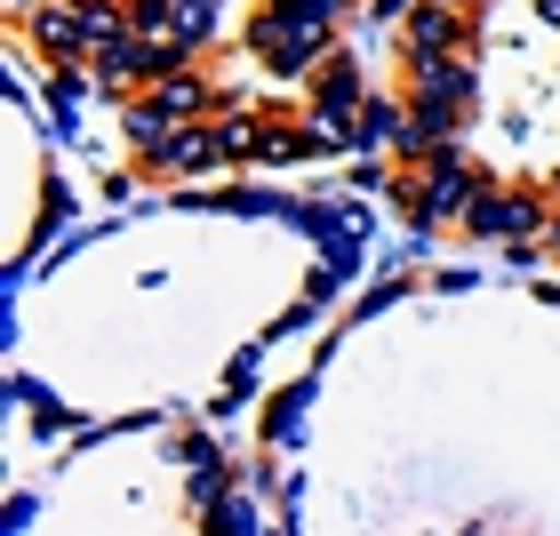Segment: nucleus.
<instances>
[{"instance_id": "f257e3e1", "label": "nucleus", "mask_w": 560, "mask_h": 536, "mask_svg": "<svg viewBox=\"0 0 560 536\" xmlns=\"http://www.w3.org/2000/svg\"><path fill=\"white\" fill-rule=\"evenodd\" d=\"M16 33L48 65H89L113 33H129V0H40L33 16H16Z\"/></svg>"}, {"instance_id": "423d86ee", "label": "nucleus", "mask_w": 560, "mask_h": 536, "mask_svg": "<svg viewBox=\"0 0 560 536\" xmlns=\"http://www.w3.org/2000/svg\"><path fill=\"white\" fill-rule=\"evenodd\" d=\"M537 224H552V200H545L537 185H504V193H497V233H504V241H528Z\"/></svg>"}, {"instance_id": "9d476101", "label": "nucleus", "mask_w": 560, "mask_h": 536, "mask_svg": "<svg viewBox=\"0 0 560 536\" xmlns=\"http://www.w3.org/2000/svg\"><path fill=\"white\" fill-rule=\"evenodd\" d=\"M545 233H552V257H560V209H552V224H545Z\"/></svg>"}, {"instance_id": "f03ea898", "label": "nucleus", "mask_w": 560, "mask_h": 536, "mask_svg": "<svg viewBox=\"0 0 560 536\" xmlns=\"http://www.w3.org/2000/svg\"><path fill=\"white\" fill-rule=\"evenodd\" d=\"M248 57L265 72H313L328 57V16H313L304 0H272L248 16Z\"/></svg>"}, {"instance_id": "0eeeda50", "label": "nucleus", "mask_w": 560, "mask_h": 536, "mask_svg": "<svg viewBox=\"0 0 560 536\" xmlns=\"http://www.w3.org/2000/svg\"><path fill=\"white\" fill-rule=\"evenodd\" d=\"M313 105L320 113H352V105H361V72H352V57H320L313 65Z\"/></svg>"}, {"instance_id": "39448f33", "label": "nucleus", "mask_w": 560, "mask_h": 536, "mask_svg": "<svg viewBox=\"0 0 560 536\" xmlns=\"http://www.w3.org/2000/svg\"><path fill=\"white\" fill-rule=\"evenodd\" d=\"M465 113H472V96L409 81V144H400V152H417V144H456V129H465Z\"/></svg>"}, {"instance_id": "7ed1b4c3", "label": "nucleus", "mask_w": 560, "mask_h": 536, "mask_svg": "<svg viewBox=\"0 0 560 536\" xmlns=\"http://www.w3.org/2000/svg\"><path fill=\"white\" fill-rule=\"evenodd\" d=\"M472 24H480V16L448 9V0H417V9H409V33H400V65H417V57H448V48H480Z\"/></svg>"}, {"instance_id": "20e7f679", "label": "nucleus", "mask_w": 560, "mask_h": 536, "mask_svg": "<svg viewBox=\"0 0 560 536\" xmlns=\"http://www.w3.org/2000/svg\"><path fill=\"white\" fill-rule=\"evenodd\" d=\"M217 161H224L217 120H176V129L144 152V176H200V168H217Z\"/></svg>"}, {"instance_id": "1a4fd4ad", "label": "nucleus", "mask_w": 560, "mask_h": 536, "mask_svg": "<svg viewBox=\"0 0 560 536\" xmlns=\"http://www.w3.org/2000/svg\"><path fill=\"white\" fill-rule=\"evenodd\" d=\"M448 9H465V16H480V9H489V0H448Z\"/></svg>"}, {"instance_id": "6e6552de", "label": "nucleus", "mask_w": 560, "mask_h": 536, "mask_svg": "<svg viewBox=\"0 0 560 536\" xmlns=\"http://www.w3.org/2000/svg\"><path fill=\"white\" fill-rule=\"evenodd\" d=\"M537 16H545V24H560V0H537Z\"/></svg>"}]
</instances>
